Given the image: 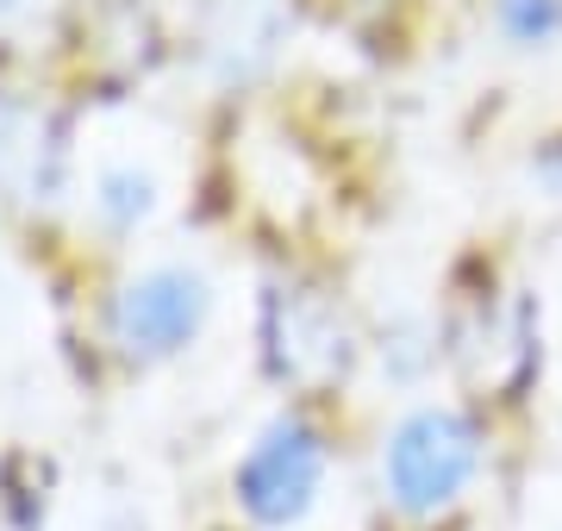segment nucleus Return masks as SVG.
Returning <instances> with one entry per match:
<instances>
[{
    "label": "nucleus",
    "mask_w": 562,
    "mask_h": 531,
    "mask_svg": "<svg viewBox=\"0 0 562 531\" xmlns=\"http://www.w3.org/2000/svg\"><path fill=\"white\" fill-rule=\"evenodd\" d=\"M487 438L462 407H413L382 444V494L401 519H438L482 482Z\"/></svg>",
    "instance_id": "f257e3e1"
},
{
    "label": "nucleus",
    "mask_w": 562,
    "mask_h": 531,
    "mask_svg": "<svg viewBox=\"0 0 562 531\" xmlns=\"http://www.w3.org/2000/svg\"><path fill=\"white\" fill-rule=\"evenodd\" d=\"M325 470H331L325 431L313 419H301V413H281L276 426L244 450L232 488H238V507L257 526L281 531V526H301L306 512H313V500L325 488Z\"/></svg>",
    "instance_id": "f03ea898"
},
{
    "label": "nucleus",
    "mask_w": 562,
    "mask_h": 531,
    "mask_svg": "<svg viewBox=\"0 0 562 531\" xmlns=\"http://www.w3.org/2000/svg\"><path fill=\"white\" fill-rule=\"evenodd\" d=\"M201 319H206V282L188 275V269H150L113 307V331L132 357H169L201 331Z\"/></svg>",
    "instance_id": "7ed1b4c3"
},
{
    "label": "nucleus",
    "mask_w": 562,
    "mask_h": 531,
    "mask_svg": "<svg viewBox=\"0 0 562 531\" xmlns=\"http://www.w3.org/2000/svg\"><path fill=\"white\" fill-rule=\"evenodd\" d=\"M501 32L519 50H550L562 38V0H501Z\"/></svg>",
    "instance_id": "20e7f679"
},
{
    "label": "nucleus",
    "mask_w": 562,
    "mask_h": 531,
    "mask_svg": "<svg viewBox=\"0 0 562 531\" xmlns=\"http://www.w3.org/2000/svg\"><path fill=\"white\" fill-rule=\"evenodd\" d=\"M101 213L113 225H138L144 213H150V182H144V176H132V169L106 176V182H101Z\"/></svg>",
    "instance_id": "39448f33"
},
{
    "label": "nucleus",
    "mask_w": 562,
    "mask_h": 531,
    "mask_svg": "<svg viewBox=\"0 0 562 531\" xmlns=\"http://www.w3.org/2000/svg\"><path fill=\"white\" fill-rule=\"evenodd\" d=\"M7 7H13V0H0V13H7Z\"/></svg>",
    "instance_id": "423d86ee"
}]
</instances>
